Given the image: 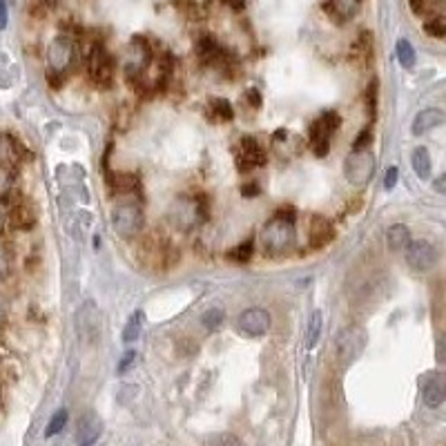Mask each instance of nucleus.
<instances>
[{
	"instance_id": "23",
	"label": "nucleus",
	"mask_w": 446,
	"mask_h": 446,
	"mask_svg": "<svg viewBox=\"0 0 446 446\" xmlns=\"http://www.w3.org/2000/svg\"><path fill=\"white\" fill-rule=\"evenodd\" d=\"M197 54H199V59H201L203 63H217V61L223 59V49L219 47L217 40L210 38V36H203V38L199 40Z\"/></svg>"
},
{
	"instance_id": "27",
	"label": "nucleus",
	"mask_w": 446,
	"mask_h": 446,
	"mask_svg": "<svg viewBox=\"0 0 446 446\" xmlns=\"http://www.w3.org/2000/svg\"><path fill=\"white\" fill-rule=\"evenodd\" d=\"M395 52H397V59H399V63L406 67V69H411L413 65H415V49H413V45L409 43V40H397V45H395Z\"/></svg>"
},
{
	"instance_id": "22",
	"label": "nucleus",
	"mask_w": 446,
	"mask_h": 446,
	"mask_svg": "<svg viewBox=\"0 0 446 446\" xmlns=\"http://www.w3.org/2000/svg\"><path fill=\"white\" fill-rule=\"evenodd\" d=\"M386 241H388V248L395 250V253L406 250L411 243V230L404 226V223H395V226L386 232Z\"/></svg>"
},
{
	"instance_id": "26",
	"label": "nucleus",
	"mask_w": 446,
	"mask_h": 446,
	"mask_svg": "<svg viewBox=\"0 0 446 446\" xmlns=\"http://www.w3.org/2000/svg\"><path fill=\"white\" fill-rule=\"evenodd\" d=\"M210 112L217 121H232V116H234V109H232L230 101H226V99H212Z\"/></svg>"
},
{
	"instance_id": "13",
	"label": "nucleus",
	"mask_w": 446,
	"mask_h": 446,
	"mask_svg": "<svg viewBox=\"0 0 446 446\" xmlns=\"http://www.w3.org/2000/svg\"><path fill=\"white\" fill-rule=\"evenodd\" d=\"M103 433V420L94 411L83 413L76 428V444L78 446H92Z\"/></svg>"
},
{
	"instance_id": "34",
	"label": "nucleus",
	"mask_w": 446,
	"mask_h": 446,
	"mask_svg": "<svg viewBox=\"0 0 446 446\" xmlns=\"http://www.w3.org/2000/svg\"><path fill=\"white\" fill-rule=\"evenodd\" d=\"M11 268V255H9V248L5 243H0V282L9 275Z\"/></svg>"
},
{
	"instance_id": "14",
	"label": "nucleus",
	"mask_w": 446,
	"mask_h": 446,
	"mask_svg": "<svg viewBox=\"0 0 446 446\" xmlns=\"http://www.w3.org/2000/svg\"><path fill=\"white\" fill-rule=\"evenodd\" d=\"M422 397H424V404L430 409H438L444 404V397H446V380L442 373H428L426 380H424V386H422Z\"/></svg>"
},
{
	"instance_id": "4",
	"label": "nucleus",
	"mask_w": 446,
	"mask_h": 446,
	"mask_svg": "<svg viewBox=\"0 0 446 446\" xmlns=\"http://www.w3.org/2000/svg\"><path fill=\"white\" fill-rule=\"evenodd\" d=\"M207 215V205L203 197H190V194H181L179 199L170 205V221L179 230H192L201 219Z\"/></svg>"
},
{
	"instance_id": "29",
	"label": "nucleus",
	"mask_w": 446,
	"mask_h": 446,
	"mask_svg": "<svg viewBox=\"0 0 446 446\" xmlns=\"http://www.w3.org/2000/svg\"><path fill=\"white\" fill-rule=\"evenodd\" d=\"M223 311L221 308H207L203 315H201V324H203V328L205 330H210V332H215L221 324H223Z\"/></svg>"
},
{
	"instance_id": "2",
	"label": "nucleus",
	"mask_w": 446,
	"mask_h": 446,
	"mask_svg": "<svg viewBox=\"0 0 446 446\" xmlns=\"http://www.w3.org/2000/svg\"><path fill=\"white\" fill-rule=\"evenodd\" d=\"M76 63V47L67 36L54 38L47 49V80L52 88H61L67 74L74 69Z\"/></svg>"
},
{
	"instance_id": "33",
	"label": "nucleus",
	"mask_w": 446,
	"mask_h": 446,
	"mask_svg": "<svg viewBox=\"0 0 446 446\" xmlns=\"http://www.w3.org/2000/svg\"><path fill=\"white\" fill-rule=\"evenodd\" d=\"M366 112L368 116H375V112H378V80H373L366 90Z\"/></svg>"
},
{
	"instance_id": "39",
	"label": "nucleus",
	"mask_w": 446,
	"mask_h": 446,
	"mask_svg": "<svg viewBox=\"0 0 446 446\" xmlns=\"http://www.w3.org/2000/svg\"><path fill=\"white\" fill-rule=\"evenodd\" d=\"M134 351H128V355H123V359L119 361V373H123V370H128L130 366H132V361H134Z\"/></svg>"
},
{
	"instance_id": "28",
	"label": "nucleus",
	"mask_w": 446,
	"mask_h": 446,
	"mask_svg": "<svg viewBox=\"0 0 446 446\" xmlns=\"http://www.w3.org/2000/svg\"><path fill=\"white\" fill-rule=\"evenodd\" d=\"M141 319H143V313L141 311H136L132 317H130V322L125 324L123 328V342H134L138 337V332H141Z\"/></svg>"
},
{
	"instance_id": "41",
	"label": "nucleus",
	"mask_w": 446,
	"mask_h": 446,
	"mask_svg": "<svg viewBox=\"0 0 446 446\" xmlns=\"http://www.w3.org/2000/svg\"><path fill=\"white\" fill-rule=\"evenodd\" d=\"M221 3H226L228 7H232L236 11H241L246 7V0H221Z\"/></svg>"
},
{
	"instance_id": "6",
	"label": "nucleus",
	"mask_w": 446,
	"mask_h": 446,
	"mask_svg": "<svg viewBox=\"0 0 446 446\" xmlns=\"http://www.w3.org/2000/svg\"><path fill=\"white\" fill-rule=\"evenodd\" d=\"M375 165H378V161H375V155L370 152V147L353 152L344 163V172H346L348 183L355 188H364L375 174Z\"/></svg>"
},
{
	"instance_id": "12",
	"label": "nucleus",
	"mask_w": 446,
	"mask_h": 446,
	"mask_svg": "<svg viewBox=\"0 0 446 446\" xmlns=\"http://www.w3.org/2000/svg\"><path fill=\"white\" fill-rule=\"evenodd\" d=\"M268 155L266 150L259 145V141L255 136H243L239 143V152H236V165H239L241 172H250L253 167H261L266 165Z\"/></svg>"
},
{
	"instance_id": "31",
	"label": "nucleus",
	"mask_w": 446,
	"mask_h": 446,
	"mask_svg": "<svg viewBox=\"0 0 446 446\" xmlns=\"http://www.w3.org/2000/svg\"><path fill=\"white\" fill-rule=\"evenodd\" d=\"M205 446H241V442L232 433H215L205 440Z\"/></svg>"
},
{
	"instance_id": "19",
	"label": "nucleus",
	"mask_w": 446,
	"mask_h": 446,
	"mask_svg": "<svg viewBox=\"0 0 446 446\" xmlns=\"http://www.w3.org/2000/svg\"><path fill=\"white\" fill-rule=\"evenodd\" d=\"M99 324H101V317L96 313V306L94 303H85L78 313V330L80 334H85L90 339L99 337Z\"/></svg>"
},
{
	"instance_id": "17",
	"label": "nucleus",
	"mask_w": 446,
	"mask_h": 446,
	"mask_svg": "<svg viewBox=\"0 0 446 446\" xmlns=\"http://www.w3.org/2000/svg\"><path fill=\"white\" fill-rule=\"evenodd\" d=\"M442 123H444V112L438 107H428V109H422L420 114L413 119L411 130L415 136H424L428 132H433L435 128H440Z\"/></svg>"
},
{
	"instance_id": "18",
	"label": "nucleus",
	"mask_w": 446,
	"mask_h": 446,
	"mask_svg": "<svg viewBox=\"0 0 446 446\" xmlns=\"http://www.w3.org/2000/svg\"><path fill=\"white\" fill-rule=\"evenodd\" d=\"M105 181L116 194H132L141 188V179L136 172H105Z\"/></svg>"
},
{
	"instance_id": "1",
	"label": "nucleus",
	"mask_w": 446,
	"mask_h": 446,
	"mask_svg": "<svg viewBox=\"0 0 446 446\" xmlns=\"http://www.w3.org/2000/svg\"><path fill=\"white\" fill-rule=\"evenodd\" d=\"M297 241L295 210L290 205L279 207L277 215L261 230V246L268 257H286L292 253Z\"/></svg>"
},
{
	"instance_id": "30",
	"label": "nucleus",
	"mask_w": 446,
	"mask_h": 446,
	"mask_svg": "<svg viewBox=\"0 0 446 446\" xmlns=\"http://www.w3.org/2000/svg\"><path fill=\"white\" fill-rule=\"evenodd\" d=\"M65 424H67V411H65V409H61V411H56V413L52 415V420H49L47 428H45V438H52V435H59V433H61V430L65 428Z\"/></svg>"
},
{
	"instance_id": "25",
	"label": "nucleus",
	"mask_w": 446,
	"mask_h": 446,
	"mask_svg": "<svg viewBox=\"0 0 446 446\" xmlns=\"http://www.w3.org/2000/svg\"><path fill=\"white\" fill-rule=\"evenodd\" d=\"M253 253H255V243H253V239H246V241H241L239 246H236L234 250H230V253H228V259L234 261V263H248L250 257H253Z\"/></svg>"
},
{
	"instance_id": "35",
	"label": "nucleus",
	"mask_w": 446,
	"mask_h": 446,
	"mask_svg": "<svg viewBox=\"0 0 446 446\" xmlns=\"http://www.w3.org/2000/svg\"><path fill=\"white\" fill-rule=\"evenodd\" d=\"M446 27H444V20L442 18H433V20H426V25H424V32L428 34V36H435V38H442L446 32Z\"/></svg>"
},
{
	"instance_id": "7",
	"label": "nucleus",
	"mask_w": 446,
	"mask_h": 446,
	"mask_svg": "<svg viewBox=\"0 0 446 446\" xmlns=\"http://www.w3.org/2000/svg\"><path fill=\"white\" fill-rule=\"evenodd\" d=\"M85 65H88V76L94 83H99V85H109L112 76H114V61H112V56L103 49V45L94 43L88 47Z\"/></svg>"
},
{
	"instance_id": "15",
	"label": "nucleus",
	"mask_w": 446,
	"mask_h": 446,
	"mask_svg": "<svg viewBox=\"0 0 446 446\" xmlns=\"http://www.w3.org/2000/svg\"><path fill=\"white\" fill-rule=\"evenodd\" d=\"M334 230H332V223L322 217V215H313L311 217V226H308V241L313 248H324L332 241Z\"/></svg>"
},
{
	"instance_id": "24",
	"label": "nucleus",
	"mask_w": 446,
	"mask_h": 446,
	"mask_svg": "<svg viewBox=\"0 0 446 446\" xmlns=\"http://www.w3.org/2000/svg\"><path fill=\"white\" fill-rule=\"evenodd\" d=\"M411 163H413V170L422 181L430 179V152L426 147H415L411 155Z\"/></svg>"
},
{
	"instance_id": "11",
	"label": "nucleus",
	"mask_w": 446,
	"mask_h": 446,
	"mask_svg": "<svg viewBox=\"0 0 446 446\" xmlns=\"http://www.w3.org/2000/svg\"><path fill=\"white\" fill-rule=\"evenodd\" d=\"M406 261L415 272H426L438 263V248L430 241H411L406 248Z\"/></svg>"
},
{
	"instance_id": "38",
	"label": "nucleus",
	"mask_w": 446,
	"mask_h": 446,
	"mask_svg": "<svg viewBox=\"0 0 446 446\" xmlns=\"http://www.w3.org/2000/svg\"><path fill=\"white\" fill-rule=\"evenodd\" d=\"M246 101L253 105V107H261V94L253 88V90H248L246 92Z\"/></svg>"
},
{
	"instance_id": "42",
	"label": "nucleus",
	"mask_w": 446,
	"mask_h": 446,
	"mask_svg": "<svg viewBox=\"0 0 446 446\" xmlns=\"http://www.w3.org/2000/svg\"><path fill=\"white\" fill-rule=\"evenodd\" d=\"M243 197H257L259 194V186L257 183H253V186H243Z\"/></svg>"
},
{
	"instance_id": "36",
	"label": "nucleus",
	"mask_w": 446,
	"mask_h": 446,
	"mask_svg": "<svg viewBox=\"0 0 446 446\" xmlns=\"http://www.w3.org/2000/svg\"><path fill=\"white\" fill-rule=\"evenodd\" d=\"M370 143H373V132L366 128L364 132H361V134L355 138V143H353V152H357V150H366V147H370Z\"/></svg>"
},
{
	"instance_id": "21",
	"label": "nucleus",
	"mask_w": 446,
	"mask_h": 446,
	"mask_svg": "<svg viewBox=\"0 0 446 446\" xmlns=\"http://www.w3.org/2000/svg\"><path fill=\"white\" fill-rule=\"evenodd\" d=\"M322 328H324V315L322 311H315L308 319V326H306V334H303V346L306 351H313L317 339L322 337Z\"/></svg>"
},
{
	"instance_id": "8",
	"label": "nucleus",
	"mask_w": 446,
	"mask_h": 446,
	"mask_svg": "<svg viewBox=\"0 0 446 446\" xmlns=\"http://www.w3.org/2000/svg\"><path fill=\"white\" fill-rule=\"evenodd\" d=\"M366 330L353 324L346 326L339 334H337V357L344 361V364H351L353 359H357L361 355V351L366 348Z\"/></svg>"
},
{
	"instance_id": "32",
	"label": "nucleus",
	"mask_w": 446,
	"mask_h": 446,
	"mask_svg": "<svg viewBox=\"0 0 446 446\" xmlns=\"http://www.w3.org/2000/svg\"><path fill=\"white\" fill-rule=\"evenodd\" d=\"M11 186H13V174L7 165H0V199L7 197V194L11 192Z\"/></svg>"
},
{
	"instance_id": "37",
	"label": "nucleus",
	"mask_w": 446,
	"mask_h": 446,
	"mask_svg": "<svg viewBox=\"0 0 446 446\" xmlns=\"http://www.w3.org/2000/svg\"><path fill=\"white\" fill-rule=\"evenodd\" d=\"M397 179H399V170H397V167H388V170H386V179H384V188L386 190H393L397 186Z\"/></svg>"
},
{
	"instance_id": "43",
	"label": "nucleus",
	"mask_w": 446,
	"mask_h": 446,
	"mask_svg": "<svg viewBox=\"0 0 446 446\" xmlns=\"http://www.w3.org/2000/svg\"><path fill=\"white\" fill-rule=\"evenodd\" d=\"M0 230H3V215H0Z\"/></svg>"
},
{
	"instance_id": "9",
	"label": "nucleus",
	"mask_w": 446,
	"mask_h": 446,
	"mask_svg": "<svg viewBox=\"0 0 446 446\" xmlns=\"http://www.w3.org/2000/svg\"><path fill=\"white\" fill-rule=\"evenodd\" d=\"M150 61H152V47L147 45V40L141 36H134L128 47V56H125V74H128V78L130 80L141 78Z\"/></svg>"
},
{
	"instance_id": "3",
	"label": "nucleus",
	"mask_w": 446,
	"mask_h": 446,
	"mask_svg": "<svg viewBox=\"0 0 446 446\" xmlns=\"http://www.w3.org/2000/svg\"><path fill=\"white\" fill-rule=\"evenodd\" d=\"M145 215L138 201H121L112 210V228L121 239H134L143 230Z\"/></svg>"
},
{
	"instance_id": "10",
	"label": "nucleus",
	"mask_w": 446,
	"mask_h": 446,
	"mask_svg": "<svg viewBox=\"0 0 446 446\" xmlns=\"http://www.w3.org/2000/svg\"><path fill=\"white\" fill-rule=\"evenodd\" d=\"M270 324H272L270 313L263 308H248L236 319V328L246 337H263L270 330Z\"/></svg>"
},
{
	"instance_id": "20",
	"label": "nucleus",
	"mask_w": 446,
	"mask_h": 446,
	"mask_svg": "<svg viewBox=\"0 0 446 446\" xmlns=\"http://www.w3.org/2000/svg\"><path fill=\"white\" fill-rule=\"evenodd\" d=\"M36 221H38V212H36V207L32 203H18V205L11 207V223H13V228L30 230V228L36 226Z\"/></svg>"
},
{
	"instance_id": "40",
	"label": "nucleus",
	"mask_w": 446,
	"mask_h": 446,
	"mask_svg": "<svg viewBox=\"0 0 446 446\" xmlns=\"http://www.w3.org/2000/svg\"><path fill=\"white\" fill-rule=\"evenodd\" d=\"M7 20H9L7 5H5V0H0V30H5V27H7Z\"/></svg>"
},
{
	"instance_id": "16",
	"label": "nucleus",
	"mask_w": 446,
	"mask_h": 446,
	"mask_svg": "<svg viewBox=\"0 0 446 446\" xmlns=\"http://www.w3.org/2000/svg\"><path fill=\"white\" fill-rule=\"evenodd\" d=\"M359 5H361V0H328L326 13L337 25H344V23L353 20L357 16Z\"/></svg>"
},
{
	"instance_id": "5",
	"label": "nucleus",
	"mask_w": 446,
	"mask_h": 446,
	"mask_svg": "<svg viewBox=\"0 0 446 446\" xmlns=\"http://www.w3.org/2000/svg\"><path fill=\"white\" fill-rule=\"evenodd\" d=\"M342 119L337 112H324L322 116H319L313 125H311V132H308V143L315 150L317 157H326L328 150H330V138L332 134L339 130Z\"/></svg>"
},
{
	"instance_id": "44",
	"label": "nucleus",
	"mask_w": 446,
	"mask_h": 446,
	"mask_svg": "<svg viewBox=\"0 0 446 446\" xmlns=\"http://www.w3.org/2000/svg\"><path fill=\"white\" fill-rule=\"evenodd\" d=\"M0 322H3V308H0Z\"/></svg>"
}]
</instances>
